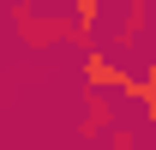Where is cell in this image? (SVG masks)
I'll return each instance as SVG.
<instances>
[{
  "instance_id": "obj_5",
  "label": "cell",
  "mask_w": 156,
  "mask_h": 150,
  "mask_svg": "<svg viewBox=\"0 0 156 150\" xmlns=\"http://www.w3.org/2000/svg\"><path fill=\"white\" fill-rule=\"evenodd\" d=\"M144 120H150V126H156V96H150V102H144Z\"/></svg>"
},
{
  "instance_id": "obj_2",
  "label": "cell",
  "mask_w": 156,
  "mask_h": 150,
  "mask_svg": "<svg viewBox=\"0 0 156 150\" xmlns=\"http://www.w3.org/2000/svg\"><path fill=\"white\" fill-rule=\"evenodd\" d=\"M114 90H90V108H84V120H78V132H84V138H96V132H108L114 126Z\"/></svg>"
},
{
  "instance_id": "obj_1",
  "label": "cell",
  "mask_w": 156,
  "mask_h": 150,
  "mask_svg": "<svg viewBox=\"0 0 156 150\" xmlns=\"http://www.w3.org/2000/svg\"><path fill=\"white\" fill-rule=\"evenodd\" d=\"M78 66H84V84H90V90H114V78H120L114 54H108L102 42H84V60H78Z\"/></svg>"
},
{
  "instance_id": "obj_6",
  "label": "cell",
  "mask_w": 156,
  "mask_h": 150,
  "mask_svg": "<svg viewBox=\"0 0 156 150\" xmlns=\"http://www.w3.org/2000/svg\"><path fill=\"white\" fill-rule=\"evenodd\" d=\"M144 78H150V90H156V66H150V72H144Z\"/></svg>"
},
{
  "instance_id": "obj_4",
  "label": "cell",
  "mask_w": 156,
  "mask_h": 150,
  "mask_svg": "<svg viewBox=\"0 0 156 150\" xmlns=\"http://www.w3.org/2000/svg\"><path fill=\"white\" fill-rule=\"evenodd\" d=\"M114 150H132V132H114Z\"/></svg>"
},
{
  "instance_id": "obj_3",
  "label": "cell",
  "mask_w": 156,
  "mask_h": 150,
  "mask_svg": "<svg viewBox=\"0 0 156 150\" xmlns=\"http://www.w3.org/2000/svg\"><path fill=\"white\" fill-rule=\"evenodd\" d=\"M96 18H102V6H96V0H72V30H78L84 42L96 36Z\"/></svg>"
}]
</instances>
